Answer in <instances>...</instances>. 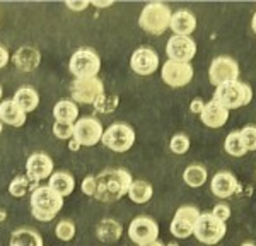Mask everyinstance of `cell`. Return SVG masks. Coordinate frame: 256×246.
<instances>
[{"label": "cell", "instance_id": "6da1fadb", "mask_svg": "<svg viewBox=\"0 0 256 246\" xmlns=\"http://www.w3.org/2000/svg\"><path fill=\"white\" fill-rule=\"evenodd\" d=\"M98 180V190L94 198L99 202H116L128 195L132 184V174L126 170H104L102 173L96 176Z\"/></svg>", "mask_w": 256, "mask_h": 246}, {"label": "cell", "instance_id": "7a4b0ae2", "mask_svg": "<svg viewBox=\"0 0 256 246\" xmlns=\"http://www.w3.org/2000/svg\"><path fill=\"white\" fill-rule=\"evenodd\" d=\"M62 207H64V196L50 186H38L31 194V214L40 222L53 220Z\"/></svg>", "mask_w": 256, "mask_h": 246}, {"label": "cell", "instance_id": "3957f363", "mask_svg": "<svg viewBox=\"0 0 256 246\" xmlns=\"http://www.w3.org/2000/svg\"><path fill=\"white\" fill-rule=\"evenodd\" d=\"M171 9L162 2H150L140 12L138 26L148 34L160 36L169 30V22H171Z\"/></svg>", "mask_w": 256, "mask_h": 246}, {"label": "cell", "instance_id": "277c9868", "mask_svg": "<svg viewBox=\"0 0 256 246\" xmlns=\"http://www.w3.org/2000/svg\"><path fill=\"white\" fill-rule=\"evenodd\" d=\"M214 100L220 102L227 110H238L241 106L250 104L251 100H253V89L244 82L232 80L218 86L216 92H214Z\"/></svg>", "mask_w": 256, "mask_h": 246}, {"label": "cell", "instance_id": "5b68a950", "mask_svg": "<svg viewBox=\"0 0 256 246\" xmlns=\"http://www.w3.org/2000/svg\"><path fill=\"white\" fill-rule=\"evenodd\" d=\"M68 70L76 79H90V77H98L101 70V58L94 50L90 48H79L74 52L68 62Z\"/></svg>", "mask_w": 256, "mask_h": 246}, {"label": "cell", "instance_id": "8992f818", "mask_svg": "<svg viewBox=\"0 0 256 246\" xmlns=\"http://www.w3.org/2000/svg\"><path fill=\"white\" fill-rule=\"evenodd\" d=\"M226 232L227 228L224 220L217 219L210 212H205V214H200V217H198L193 236L204 244H217L226 236Z\"/></svg>", "mask_w": 256, "mask_h": 246}, {"label": "cell", "instance_id": "52a82bcc", "mask_svg": "<svg viewBox=\"0 0 256 246\" xmlns=\"http://www.w3.org/2000/svg\"><path fill=\"white\" fill-rule=\"evenodd\" d=\"M101 142L113 152H126L135 144V132L128 123L116 122L108 130H104Z\"/></svg>", "mask_w": 256, "mask_h": 246}, {"label": "cell", "instance_id": "ba28073f", "mask_svg": "<svg viewBox=\"0 0 256 246\" xmlns=\"http://www.w3.org/2000/svg\"><path fill=\"white\" fill-rule=\"evenodd\" d=\"M198 217H200V210L196 207L183 205V207H180L176 210V214L171 220V226H169V231L178 240H186L195 231Z\"/></svg>", "mask_w": 256, "mask_h": 246}, {"label": "cell", "instance_id": "9c48e42d", "mask_svg": "<svg viewBox=\"0 0 256 246\" xmlns=\"http://www.w3.org/2000/svg\"><path fill=\"white\" fill-rule=\"evenodd\" d=\"M70 94H72L74 102L80 104H94L99 96L104 94V86L101 79L90 77V79H76L70 86Z\"/></svg>", "mask_w": 256, "mask_h": 246}, {"label": "cell", "instance_id": "30bf717a", "mask_svg": "<svg viewBox=\"0 0 256 246\" xmlns=\"http://www.w3.org/2000/svg\"><path fill=\"white\" fill-rule=\"evenodd\" d=\"M128 236L138 246L154 243V241H158L159 236V226L152 217L138 216L128 226Z\"/></svg>", "mask_w": 256, "mask_h": 246}, {"label": "cell", "instance_id": "8fae6325", "mask_svg": "<svg viewBox=\"0 0 256 246\" xmlns=\"http://www.w3.org/2000/svg\"><path fill=\"white\" fill-rule=\"evenodd\" d=\"M102 125L94 116H84L79 118L74 123V138L84 147H92L101 142L102 138Z\"/></svg>", "mask_w": 256, "mask_h": 246}, {"label": "cell", "instance_id": "7c38bea8", "mask_svg": "<svg viewBox=\"0 0 256 246\" xmlns=\"http://www.w3.org/2000/svg\"><path fill=\"white\" fill-rule=\"evenodd\" d=\"M239 77V65L230 56H217L212 60L208 68V79L214 86H222L227 82L238 80Z\"/></svg>", "mask_w": 256, "mask_h": 246}, {"label": "cell", "instance_id": "4fadbf2b", "mask_svg": "<svg viewBox=\"0 0 256 246\" xmlns=\"http://www.w3.org/2000/svg\"><path fill=\"white\" fill-rule=\"evenodd\" d=\"M160 76L169 88H183L193 79V67L192 64H184V62L168 60L162 65Z\"/></svg>", "mask_w": 256, "mask_h": 246}, {"label": "cell", "instance_id": "5bb4252c", "mask_svg": "<svg viewBox=\"0 0 256 246\" xmlns=\"http://www.w3.org/2000/svg\"><path fill=\"white\" fill-rule=\"evenodd\" d=\"M166 53L169 60L184 62L190 64V60L195 58L196 55V43L190 36H171L166 44Z\"/></svg>", "mask_w": 256, "mask_h": 246}, {"label": "cell", "instance_id": "9a60e30c", "mask_svg": "<svg viewBox=\"0 0 256 246\" xmlns=\"http://www.w3.org/2000/svg\"><path fill=\"white\" fill-rule=\"evenodd\" d=\"M53 174V161L48 154L34 152L26 161V176L32 182L40 183L41 180H46Z\"/></svg>", "mask_w": 256, "mask_h": 246}, {"label": "cell", "instance_id": "2e32d148", "mask_svg": "<svg viewBox=\"0 0 256 246\" xmlns=\"http://www.w3.org/2000/svg\"><path fill=\"white\" fill-rule=\"evenodd\" d=\"M130 67L138 76H150L159 67V55L152 48H138L132 55Z\"/></svg>", "mask_w": 256, "mask_h": 246}, {"label": "cell", "instance_id": "e0dca14e", "mask_svg": "<svg viewBox=\"0 0 256 246\" xmlns=\"http://www.w3.org/2000/svg\"><path fill=\"white\" fill-rule=\"evenodd\" d=\"M200 118L204 122L205 126L208 128H220L224 126L227 120H229V110L224 108L220 102H217L216 100L205 102L204 112L200 113Z\"/></svg>", "mask_w": 256, "mask_h": 246}, {"label": "cell", "instance_id": "ac0fdd59", "mask_svg": "<svg viewBox=\"0 0 256 246\" xmlns=\"http://www.w3.org/2000/svg\"><path fill=\"white\" fill-rule=\"evenodd\" d=\"M238 178L229 171H220L210 182V190L218 198H229L238 192Z\"/></svg>", "mask_w": 256, "mask_h": 246}, {"label": "cell", "instance_id": "d6986e66", "mask_svg": "<svg viewBox=\"0 0 256 246\" xmlns=\"http://www.w3.org/2000/svg\"><path fill=\"white\" fill-rule=\"evenodd\" d=\"M10 58L14 62L16 68H19L20 72H32L40 67L41 53L34 46H20L19 50L14 52Z\"/></svg>", "mask_w": 256, "mask_h": 246}, {"label": "cell", "instance_id": "ffe728a7", "mask_svg": "<svg viewBox=\"0 0 256 246\" xmlns=\"http://www.w3.org/2000/svg\"><path fill=\"white\" fill-rule=\"evenodd\" d=\"M169 28H171V31H174L176 36H190L196 30V18L190 10L180 9L172 12Z\"/></svg>", "mask_w": 256, "mask_h": 246}, {"label": "cell", "instance_id": "44dd1931", "mask_svg": "<svg viewBox=\"0 0 256 246\" xmlns=\"http://www.w3.org/2000/svg\"><path fill=\"white\" fill-rule=\"evenodd\" d=\"M28 114L19 108L12 100L0 102V122L10 126H22L26 123Z\"/></svg>", "mask_w": 256, "mask_h": 246}, {"label": "cell", "instance_id": "7402d4cb", "mask_svg": "<svg viewBox=\"0 0 256 246\" xmlns=\"http://www.w3.org/2000/svg\"><path fill=\"white\" fill-rule=\"evenodd\" d=\"M48 186L52 190H55L56 194L62 196H68L74 194V188H76V180L74 176L67 173V171H56L50 176V183Z\"/></svg>", "mask_w": 256, "mask_h": 246}, {"label": "cell", "instance_id": "603a6c76", "mask_svg": "<svg viewBox=\"0 0 256 246\" xmlns=\"http://www.w3.org/2000/svg\"><path fill=\"white\" fill-rule=\"evenodd\" d=\"M12 101L22 110L24 113H31L38 108L40 104V94L34 91L32 88H19L18 91L14 92V98Z\"/></svg>", "mask_w": 256, "mask_h": 246}, {"label": "cell", "instance_id": "cb8c5ba5", "mask_svg": "<svg viewBox=\"0 0 256 246\" xmlns=\"http://www.w3.org/2000/svg\"><path fill=\"white\" fill-rule=\"evenodd\" d=\"M96 234H98V240L102 241V243H114V241H118L120 238H122L123 228L118 220L104 219L98 224Z\"/></svg>", "mask_w": 256, "mask_h": 246}, {"label": "cell", "instance_id": "d4e9b609", "mask_svg": "<svg viewBox=\"0 0 256 246\" xmlns=\"http://www.w3.org/2000/svg\"><path fill=\"white\" fill-rule=\"evenodd\" d=\"M53 116H55V122L76 123L79 120V108H77V104L74 101H58L53 106Z\"/></svg>", "mask_w": 256, "mask_h": 246}, {"label": "cell", "instance_id": "484cf974", "mask_svg": "<svg viewBox=\"0 0 256 246\" xmlns=\"http://www.w3.org/2000/svg\"><path fill=\"white\" fill-rule=\"evenodd\" d=\"M10 246H43V238L34 229H16L10 236Z\"/></svg>", "mask_w": 256, "mask_h": 246}, {"label": "cell", "instance_id": "4316f807", "mask_svg": "<svg viewBox=\"0 0 256 246\" xmlns=\"http://www.w3.org/2000/svg\"><path fill=\"white\" fill-rule=\"evenodd\" d=\"M152 184L144 182V180H138V182H132L130 190H128V196L134 204H147L148 200L152 198Z\"/></svg>", "mask_w": 256, "mask_h": 246}, {"label": "cell", "instance_id": "83f0119b", "mask_svg": "<svg viewBox=\"0 0 256 246\" xmlns=\"http://www.w3.org/2000/svg\"><path fill=\"white\" fill-rule=\"evenodd\" d=\"M36 188H38V183L32 182V180H30L28 176H16L14 180L10 182L9 184V194L12 196H16V198H22L24 195H28L31 192H34Z\"/></svg>", "mask_w": 256, "mask_h": 246}, {"label": "cell", "instance_id": "f1b7e54d", "mask_svg": "<svg viewBox=\"0 0 256 246\" xmlns=\"http://www.w3.org/2000/svg\"><path fill=\"white\" fill-rule=\"evenodd\" d=\"M207 176H208L207 170H205L204 166H200V164H192V166H188L186 170H184L183 180L188 186L198 188V186H202V184H205V182H207Z\"/></svg>", "mask_w": 256, "mask_h": 246}, {"label": "cell", "instance_id": "f546056e", "mask_svg": "<svg viewBox=\"0 0 256 246\" xmlns=\"http://www.w3.org/2000/svg\"><path fill=\"white\" fill-rule=\"evenodd\" d=\"M224 149H226V152L229 156H232V158H242V156L248 152L239 132H230L227 135L226 142H224Z\"/></svg>", "mask_w": 256, "mask_h": 246}, {"label": "cell", "instance_id": "4dcf8cb0", "mask_svg": "<svg viewBox=\"0 0 256 246\" xmlns=\"http://www.w3.org/2000/svg\"><path fill=\"white\" fill-rule=\"evenodd\" d=\"M120 104V100L116 94H102V96H99L96 102H94V110H96V113H104V114H110L113 113L114 110L118 108Z\"/></svg>", "mask_w": 256, "mask_h": 246}, {"label": "cell", "instance_id": "1f68e13d", "mask_svg": "<svg viewBox=\"0 0 256 246\" xmlns=\"http://www.w3.org/2000/svg\"><path fill=\"white\" fill-rule=\"evenodd\" d=\"M169 149H171L172 154H178V156L186 154L188 149H190V138H188V135L176 134L174 137L171 138V142H169Z\"/></svg>", "mask_w": 256, "mask_h": 246}, {"label": "cell", "instance_id": "d6a6232c", "mask_svg": "<svg viewBox=\"0 0 256 246\" xmlns=\"http://www.w3.org/2000/svg\"><path fill=\"white\" fill-rule=\"evenodd\" d=\"M55 234L60 241H70L76 236V224L72 220H60L55 228Z\"/></svg>", "mask_w": 256, "mask_h": 246}, {"label": "cell", "instance_id": "836d02e7", "mask_svg": "<svg viewBox=\"0 0 256 246\" xmlns=\"http://www.w3.org/2000/svg\"><path fill=\"white\" fill-rule=\"evenodd\" d=\"M53 135L60 140H70L74 137V123H62L55 122L53 125Z\"/></svg>", "mask_w": 256, "mask_h": 246}, {"label": "cell", "instance_id": "e575fe53", "mask_svg": "<svg viewBox=\"0 0 256 246\" xmlns=\"http://www.w3.org/2000/svg\"><path fill=\"white\" fill-rule=\"evenodd\" d=\"M239 134H241V138H242V142H244L248 152H250V150H256V126L248 125L242 130H239Z\"/></svg>", "mask_w": 256, "mask_h": 246}, {"label": "cell", "instance_id": "d590c367", "mask_svg": "<svg viewBox=\"0 0 256 246\" xmlns=\"http://www.w3.org/2000/svg\"><path fill=\"white\" fill-rule=\"evenodd\" d=\"M96 190H98V180L96 176L89 174L82 180V194L88 195V196H94L96 195Z\"/></svg>", "mask_w": 256, "mask_h": 246}, {"label": "cell", "instance_id": "8d00e7d4", "mask_svg": "<svg viewBox=\"0 0 256 246\" xmlns=\"http://www.w3.org/2000/svg\"><path fill=\"white\" fill-rule=\"evenodd\" d=\"M212 214L217 217V219H220V220H226L230 217V207L229 205H226V204H217L216 207H214V210H212Z\"/></svg>", "mask_w": 256, "mask_h": 246}, {"label": "cell", "instance_id": "74e56055", "mask_svg": "<svg viewBox=\"0 0 256 246\" xmlns=\"http://www.w3.org/2000/svg\"><path fill=\"white\" fill-rule=\"evenodd\" d=\"M89 4H90V2H86V0H77V2H72V0H67V2H65V6H67L68 9L76 10V12H80V10L88 9Z\"/></svg>", "mask_w": 256, "mask_h": 246}, {"label": "cell", "instance_id": "f35d334b", "mask_svg": "<svg viewBox=\"0 0 256 246\" xmlns=\"http://www.w3.org/2000/svg\"><path fill=\"white\" fill-rule=\"evenodd\" d=\"M204 108H205V102L200 100V98H196V100H193L192 101V104H190V110H192L193 113H198L200 114L202 112H204Z\"/></svg>", "mask_w": 256, "mask_h": 246}, {"label": "cell", "instance_id": "ab89813d", "mask_svg": "<svg viewBox=\"0 0 256 246\" xmlns=\"http://www.w3.org/2000/svg\"><path fill=\"white\" fill-rule=\"evenodd\" d=\"M9 60H10L9 52H7L4 46H0V68H4V67H6V65L9 64Z\"/></svg>", "mask_w": 256, "mask_h": 246}, {"label": "cell", "instance_id": "60d3db41", "mask_svg": "<svg viewBox=\"0 0 256 246\" xmlns=\"http://www.w3.org/2000/svg\"><path fill=\"white\" fill-rule=\"evenodd\" d=\"M94 7H98V9H106V7H111L113 6V2L111 0H104V2H99V0H94V2H90Z\"/></svg>", "mask_w": 256, "mask_h": 246}, {"label": "cell", "instance_id": "b9f144b4", "mask_svg": "<svg viewBox=\"0 0 256 246\" xmlns=\"http://www.w3.org/2000/svg\"><path fill=\"white\" fill-rule=\"evenodd\" d=\"M68 147H70V150H74V152H77V150H79L82 146H80L79 142L76 140V138L72 137V138H70V142H68Z\"/></svg>", "mask_w": 256, "mask_h": 246}, {"label": "cell", "instance_id": "7bdbcfd3", "mask_svg": "<svg viewBox=\"0 0 256 246\" xmlns=\"http://www.w3.org/2000/svg\"><path fill=\"white\" fill-rule=\"evenodd\" d=\"M251 28H253V31L256 32V12H254V16H253V20H251Z\"/></svg>", "mask_w": 256, "mask_h": 246}, {"label": "cell", "instance_id": "ee69618b", "mask_svg": "<svg viewBox=\"0 0 256 246\" xmlns=\"http://www.w3.org/2000/svg\"><path fill=\"white\" fill-rule=\"evenodd\" d=\"M142 246H164L162 243H159V241H154V243H148V244H142Z\"/></svg>", "mask_w": 256, "mask_h": 246}, {"label": "cell", "instance_id": "f6af8a7d", "mask_svg": "<svg viewBox=\"0 0 256 246\" xmlns=\"http://www.w3.org/2000/svg\"><path fill=\"white\" fill-rule=\"evenodd\" d=\"M4 219H6V212L0 210V220H4Z\"/></svg>", "mask_w": 256, "mask_h": 246}, {"label": "cell", "instance_id": "bcb514c9", "mask_svg": "<svg viewBox=\"0 0 256 246\" xmlns=\"http://www.w3.org/2000/svg\"><path fill=\"white\" fill-rule=\"evenodd\" d=\"M241 246H256L254 243H242Z\"/></svg>", "mask_w": 256, "mask_h": 246}, {"label": "cell", "instance_id": "7dc6e473", "mask_svg": "<svg viewBox=\"0 0 256 246\" xmlns=\"http://www.w3.org/2000/svg\"><path fill=\"white\" fill-rule=\"evenodd\" d=\"M2 130H4V123L0 122V134H2Z\"/></svg>", "mask_w": 256, "mask_h": 246}, {"label": "cell", "instance_id": "c3c4849f", "mask_svg": "<svg viewBox=\"0 0 256 246\" xmlns=\"http://www.w3.org/2000/svg\"><path fill=\"white\" fill-rule=\"evenodd\" d=\"M0 102H2V86H0Z\"/></svg>", "mask_w": 256, "mask_h": 246}, {"label": "cell", "instance_id": "681fc988", "mask_svg": "<svg viewBox=\"0 0 256 246\" xmlns=\"http://www.w3.org/2000/svg\"><path fill=\"white\" fill-rule=\"evenodd\" d=\"M168 246H178V243H169Z\"/></svg>", "mask_w": 256, "mask_h": 246}]
</instances>
